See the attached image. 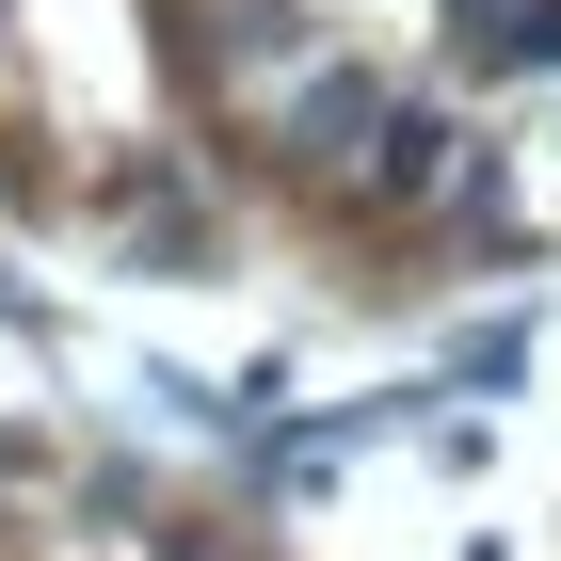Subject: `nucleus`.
Here are the masks:
<instances>
[{
    "label": "nucleus",
    "instance_id": "f257e3e1",
    "mask_svg": "<svg viewBox=\"0 0 561 561\" xmlns=\"http://www.w3.org/2000/svg\"><path fill=\"white\" fill-rule=\"evenodd\" d=\"M353 176H369V193H386V209H417V193H433V176H449V113H417V96H401V113H386V129H369V145H353Z\"/></svg>",
    "mask_w": 561,
    "mask_h": 561
},
{
    "label": "nucleus",
    "instance_id": "f03ea898",
    "mask_svg": "<svg viewBox=\"0 0 561 561\" xmlns=\"http://www.w3.org/2000/svg\"><path fill=\"white\" fill-rule=\"evenodd\" d=\"M449 16H466V48H481V65H514V33L546 16V0H449Z\"/></svg>",
    "mask_w": 561,
    "mask_h": 561
}]
</instances>
